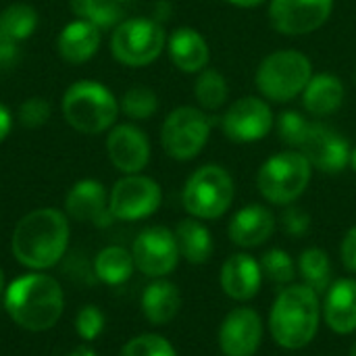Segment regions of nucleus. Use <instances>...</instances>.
<instances>
[{
	"mask_svg": "<svg viewBox=\"0 0 356 356\" xmlns=\"http://www.w3.org/2000/svg\"><path fill=\"white\" fill-rule=\"evenodd\" d=\"M340 259L348 273L356 275V225H353L340 242Z\"/></svg>",
	"mask_w": 356,
	"mask_h": 356,
	"instance_id": "38",
	"label": "nucleus"
},
{
	"mask_svg": "<svg viewBox=\"0 0 356 356\" xmlns=\"http://www.w3.org/2000/svg\"><path fill=\"white\" fill-rule=\"evenodd\" d=\"M273 111L261 96H244L227 106L221 129L236 144H252L267 138L273 129Z\"/></svg>",
	"mask_w": 356,
	"mask_h": 356,
	"instance_id": "11",
	"label": "nucleus"
},
{
	"mask_svg": "<svg viewBox=\"0 0 356 356\" xmlns=\"http://www.w3.org/2000/svg\"><path fill=\"white\" fill-rule=\"evenodd\" d=\"M300 152L309 159L313 169L327 173V175H336L350 167L353 146L332 125L313 123L309 138H307L305 146L300 148Z\"/></svg>",
	"mask_w": 356,
	"mask_h": 356,
	"instance_id": "15",
	"label": "nucleus"
},
{
	"mask_svg": "<svg viewBox=\"0 0 356 356\" xmlns=\"http://www.w3.org/2000/svg\"><path fill=\"white\" fill-rule=\"evenodd\" d=\"M334 13V0H271V25L284 35H309Z\"/></svg>",
	"mask_w": 356,
	"mask_h": 356,
	"instance_id": "13",
	"label": "nucleus"
},
{
	"mask_svg": "<svg viewBox=\"0 0 356 356\" xmlns=\"http://www.w3.org/2000/svg\"><path fill=\"white\" fill-rule=\"evenodd\" d=\"M129 4L131 0H71V10L98 29H111L127 19Z\"/></svg>",
	"mask_w": 356,
	"mask_h": 356,
	"instance_id": "26",
	"label": "nucleus"
},
{
	"mask_svg": "<svg viewBox=\"0 0 356 356\" xmlns=\"http://www.w3.org/2000/svg\"><path fill=\"white\" fill-rule=\"evenodd\" d=\"M282 227L288 236L302 238L311 229V215L296 204H288L282 213Z\"/></svg>",
	"mask_w": 356,
	"mask_h": 356,
	"instance_id": "37",
	"label": "nucleus"
},
{
	"mask_svg": "<svg viewBox=\"0 0 356 356\" xmlns=\"http://www.w3.org/2000/svg\"><path fill=\"white\" fill-rule=\"evenodd\" d=\"M8 317L27 332H46L54 327L65 309L60 284L42 271L17 277L4 292Z\"/></svg>",
	"mask_w": 356,
	"mask_h": 356,
	"instance_id": "3",
	"label": "nucleus"
},
{
	"mask_svg": "<svg viewBox=\"0 0 356 356\" xmlns=\"http://www.w3.org/2000/svg\"><path fill=\"white\" fill-rule=\"evenodd\" d=\"M102 330H104V315L98 307L86 305L83 309H79L75 317V332L81 340L92 342L102 334Z\"/></svg>",
	"mask_w": 356,
	"mask_h": 356,
	"instance_id": "35",
	"label": "nucleus"
},
{
	"mask_svg": "<svg viewBox=\"0 0 356 356\" xmlns=\"http://www.w3.org/2000/svg\"><path fill=\"white\" fill-rule=\"evenodd\" d=\"M69 356H98L90 346H77Z\"/></svg>",
	"mask_w": 356,
	"mask_h": 356,
	"instance_id": "42",
	"label": "nucleus"
},
{
	"mask_svg": "<svg viewBox=\"0 0 356 356\" xmlns=\"http://www.w3.org/2000/svg\"><path fill=\"white\" fill-rule=\"evenodd\" d=\"M298 275L302 280L305 286L313 288L319 296L327 292V288L332 286V275H334V267H332V259L325 250L313 246L300 252L298 263H296Z\"/></svg>",
	"mask_w": 356,
	"mask_h": 356,
	"instance_id": "27",
	"label": "nucleus"
},
{
	"mask_svg": "<svg viewBox=\"0 0 356 356\" xmlns=\"http://www.w3.org/2000/svg\"><path fill=\"white\" fill-rule=\"evenodd\" d=\"M275 232V217L265 204H246L234 213L227 236L240 248H259Z\"/></svg>",
	"mask_w": 356,
	"mask_h": 356,
	"instance_id": "19",
	"label": "nucleus"
},
{
	"mask_svg": "<svg viewBox=\"0 0 356 356\" xmlns=\"http://www.w3.org/2000/svg\"><path fill=\"white\" fill-rule=\"evenodd\" d=\"M227 2L234 4V6H240V8H254V6H261L267 0H227Z\"/></svg>",
	"mask_w": 356,
	"mask_h": 356,
	"instance_id": "41",
	"label": "nucleus"
},
{
	"mask_svg": "<svg viewBox=\"0 0 356 356\" xmlns=\"http://www.w3.org/2000/svg\"><path fill=\"white\" fill-rule=\"evenodd\" d=\"M119 356H177L173 344L159 334H142L131 338Z\"/></svg>",
	"mask_w": 356,
	"mask_h": 356,
	"instance_id": "34",
	"label": "nucleus"
},
{
	"mask_svg": "<svg viewBox=\"0 0 356 356\" xmlns=\"http://www.w3.org/2000/svg\"><path fill=\"white\" fill-rule=\"evenodd\" d=\"M65 211L75 221H88L100 227H106L113 221L106 190L96 179L77 181L65 198Z\"/></svg>",
	"mask_w": 356,
	"mask_h": 356,
	"instance_id": "18",
	"label": "nucleus"
},
{
	"mask_svg": "<svg viewBox=\"0 0 356 356\" xmlns=\"http://www.w3.org/2000/svg\"><path fill=\"white\" fill-rule=\"evenodd\" d=\"M10 127H13V117H10V111L0 104V142L10 134Z\"/></svg>",
	"mask_w": 356,
	"mask_h": 356,
	"instance_id": "40",
	"label": "nucleus"
},
{
	"mask_svg": "<svg viewBox=\"0 0 356 356\" xmlns=\"http://www.w3.org/2000/svg\"><path fill=\"white\" fill-rule=\"evenodd\" d=\"M350 167L353 171H356V148H353V154H350Z\"/></svg>",
	"mask_w": 356,
	"mask_h": 356,
	"instance_id": "43",
	"label": "nucleus"
},
{
	"mask_svg": "<svg viewBox=\"0 0 356 356\" xmlns=\"http://www.w3.org/2000/svg\"><path fill=\"white\" fill-rule=\"evenodd\" d=\"M194 96L202 111H219L225 106L229 98V86L225 75H221L217 69H202L194 83Z\"/></svg>",
	"mask_w": 356,
	"mask_h": 356,
	"instance_id": "29",
	"label": "nucleus"
},
{
	"mask_svg": "<svg viewBox=\"0 0 356 356\" xmlns=\"http://www.w3.org/2000/svg\"><path fill=\"white\" fill-rule=\"evenodd\" d=\"M348 356H356V342L350 346V350H348Z\"/></svg>",
	"mask_w": 356,
	"mask_h": 356,
	"instance_id": "45",
	"label": "nucleus"
},
{
	"mask_svg": "<svg viewBox=\"0 0 356 356\" xmlns=\"http://www.w3.org/2000/svg\"><path fill=\"white\" fill-rule=\"evenodd\" d=\"M106 154L115 169H119L121 173H142L150 161V140L140 127L131 123H121L108 129Z\"/></svg>",
	"mask_w": 356,
	"mask_h": 356,
	"instance_id": "16",
	"label": "nucleus"
},
{
	"mask_svg": "<svg viewBox=\"0 0 356 356\" xmlns=\"http://www.w3.org/2000/svg\"><path fill=\"white\" fill-rule=\"evenodd\" d=\"M119 108H121L129 119L146 121V119H150V117L159 111V96H156L150 88L136 86V88H129V90L123 94Z\"/></svg>",
	"mask_w": 356,
	"mask_h": 356,
	"instance_id": "32",
	"label": "nucleus"
},
{
	"mask_svg": "<svg viewBox=\"0 0 356 356\" xmlns=\"http://www.w3.org/2000/svg\"><path fill=\"white\" fill-rule=\"evenodd\" d=\"M131 257L136 269L148 277H165L175 271L181 254L177 248L175 234L165 225H152L138 234L134 240Z\"/></svg>",
	"mask_w": 356,
	"mask_h": 356,
	"instance_id": "12",
	"label": "nucleus"
},
{
	"mask_svg": "<svg viewBox=\"0 0 356 356\" xmlns=\"http://www.w3.org/2000/svg\"><path fill=\"white\" fill-rule=\"evenodd\" d=\"M100 46V29L88 21L75 19L63 27L56 40V50L63 60L79 65L90 60Z\"/></svg>",
	"mask_w": 356,
	"mask_h": 356,
	"instance_id": "23",
	"label": "nucleus"
},
{
	"mask_svg": "<svg viewBox=\"0 0 356 356\" xmlns=\"http://www.w3.org/2000/svg\"><path fill=\"white\" fill-rule=\"evenodd\" d=\"M259 263H261L263 277L269 280L271 284H277V286H290L296 280V275H298L294 259L286 250H282V248L267 250L259 259Z\"/></svg>",
	"mask_w": 356,
	"mask_h": 356,
	"instance_id": "31",
	"label": "nucleus"
},
{
	"mask_svg": "<svg viewBox=\"0 0 356 356\" xmlns=\"http://www.w3.org/2000/svg\"><path fill=\"white\" fill-rule=\"evenodd\" d=\"M211 138V119L202 108L177 106L161 127L163 150L175 161L196 159Z\"/></svg>",
	"mask_w": 356,
	"mask_h": 356,
	"instance_id": "9",
	"label": "nucleus"
},
{
	"mask_svg": "<svg viewBox=\"0 0 356 356\" xmlns=\"http://www.w3.org/2000/svg\"><path fill=\"white\" fill-rule=\"evenodd\" d=\"M173 234H175L181 259H186L190 265H204L211 261L215 242H213L209 227L200 219L190 217V219L179 221Z\"/></svg>",
	"mask_w": 356,
	"mask_h": 356,
	"instance_id": "25",
	"label": "nucleus"
},
{
	"mask_svg": "<svg viewBox=\"0 0 356 356\" xmlns=\"http://www.w3.org/2000/svg\"><path fill=\"white\" fill-rule=\"evenodd\" d=\"M313 77L311 58L292 48L275 50L267 54L254 73V83L267 102L284 104L298 98Z\"/></svg>",
	"mask_w": 356,
	"mask_h": 356,
	"instance_id": "5",
	"label": "nucleus"
},
{
	"mask_svg": "<svg viewBox=\"0 0 356 356\" xmlns=\"http://www.w3.org/2000/svg\"><path fill=\"white\" fill-rule=\"evenodd\" d=\"M311 177L313 165L300 150H282L261 165L257 190L267 202L288 207L307 192Z\"/></svg>",
	"mask_w": 356,
	"mask_h": 356,
	"instance_id": "6",
	"label": "nucleus"
},
{
	"mask_svg": "<svg viewBox=\"0 0 356 356\" xmlns=\"http://www.w3.org/2000/svg\"><path fill=\"white\" fill-rule=\"evenodd\" d=\"M136 269L134 257L123 246H106L98 252L94 261V271L100 282L106 286H121L125 284Z\"/></svg>",
	"mask_w": 356,
	"mask_h": 356,
	"instance_id": "28",
	"label": "nucleus"
},
{
	"mask_svg": "<svg viewBox=\"0 0 356 356\" xmlns=\"http://www.w3.org/2000/svg\"><path fill=\"white\" fill-rule=\"evenodd\" d=\"M167 46V33L156 19L127 17L111 35V52L125 67L154 63Z\"/></svg>",
	"mask_w": 356,
	"mask_h": 356,
	"instance_id": "8",
	"label": "nucleus"
},
{
	"mask_svg": "<svg viewBox=\"0 0 356 356\" xmlns=\"http://www.w3.org/2000/svg\"><path fill=\"white\" fill-rule=\"evenodd\" d=\"M323 321L338 336H350L356 332V280L342 277L332 282L325 292Z\"/></svg>",
	"mask_w": 356,
	"mask_h": 356,
	"instance_id": "20",
	"label": "nucleus"
},
{
	"mask_svg": "<svg viewBox=\"0 0 356 356\" xmlns=\"http://www.w3.org/2000/svg\"><path fill=\"white\" fill-rule=\"evenodd\" d=\"M353 79H355V83H356V71H355V73H353Z\"/></svg>",
	"mask_w": 356,
	"mask_h": 356,
	"instance_id": "46",
	"label": "nucleus"
},
{
	"mask_svg": "<svg viewBox=\"0 0 356 356\" xmlns=\"http://www.w3.org/2000/svg\"><path fill=\"white\" fill-rule=\"evenodd\" d=\"M163 190L146 175L134 173L121 177L108 194V211L119 221H140L161 209Z\"/></svg>",
	"mask_w": 356,
	"mask_h": 356,
	"instance_id": "10",
	"label": "nucleus"
},
{
	"mask_svg": "<svg viewBox=\"0 0 356 356\" xmlns=\"http://www.w3.org/2000/svg\"><path fill=\"white\" fill-rule=\"evenodd\" d=\"M38 27V13L33 6L25 2H15L8 4L0 13V33L13 42H23L27 40Z\"/></svg>",
	"mask_w": 356,
	"mask_h": 356,
	"instance_id": "30",
	"label": "nucleus"
},
{
	"mask_svg": "<svg viewBox=\"0 0 356 356\" xmlns=\"http://www.w3.org/2000/svg\"><path fill=\"white\" fill-rule=\"evenodd\" d=\"M223 356H254L263 344V319L252 307L232 309L217 334Z\"/></svg>",
	"mask_w": 356,
	"mask_h": 356,
	"instance_id": "14",
	"label": "nucleus"
},
{
	"mask_svg": "<svg viewBox=\"0 0 356 356\" xmlns=\"http://www.w3.org/2000/svg\"><path fill=\"white\" fill-rule=\"evenodd\" d=\"M19 42H13L0 33V71H6L19 63Z\"/></svg>",
	"mask_w": 356,
	"mask_h": 356,
	"instance_id": "39",
	"label": "nucleus"
},
{
	"mask_svg": "<svg viewBox=\"0 0 356 356\" xmlns=\"http://www.w3.org/2000/svg\"><path fill=\"white\" fill-rule=\"evenodd\" d=\"M2 292H4V273L0 269V296H2Z\"/></svg>",
	"mask_w": 356,
	"mask_h": 356,
	"instance_id": "44",
	"label": "nucleus"
},
{
	"mask_svg": "<svg viewBox=\"0 0 356 356\" xmlns=\"http://www.w3.org/2000/svg\"><path fill=\"white\" fill-rule=\"evenodd\" d=\"M236 196V184L221 165H202L186 181L181 192L184 209L190 217L200 221H215L223 217Z\"/></svg>",
	"mask_w": 356,
	"mask_h": 356,
	"instance_id": "7",
	"label": "nucleus"
},
{
	"mask_svg": "<svg viewBox=\"0 0 356 356\" xmlns=\"http://www.w3.org/2000/svg\"><path fill=\"white\" fill-rule=\"evenodd\" d=\"M261 263L248 252H236L225 259L219 273V284L225 296L238 302L252 300L263 286Z\"/></svg>",
	"mask_w": 356,
	"mask_h": 356,
	"instance_id": "17",
	"label": "nucleus"
},
{
	"mask_svg": "<svg viewBox=\"0 0 356 356\" xmlns=\"http://www.w3.org/2000/svg\"><path fill=\"white\" fill-rule=\"evenodd\" d=\"M321 317V296L313 288L305 284L284 286L269 313L271 338L284 350H302L315 340Z\"/></svg>",
	"mask_w": 356,
	"mask_h": 356,
	"instance_id": "2",
	"label": "nucleus"
},
{
	"mask_svg": "<svg viewBox=\"0 0 356 356\" xmlns=\"http://www.w3.org/2000/svg\"><path fill=\"white\" fill-rule=\"evenodd\" d=\"M63 117L79 134L96 136L108 131L119 115V100L115 94L94 79H79L63 94Z\"/></svg>",
	"mask_w": 356,
	"mask_h": 356,
	"instance_id": "4",
	"label": "nucleus"
},
{
	"mask_svg": "<svg viewBox=\"0 0 356 356\" xmlns=\"http://www.w3.org/2000/svg\"><path fill=\"white\" fill-rule=\"evenodd\" d=\"M302 106L313 117H330L338 113L344 104L346 90L340 77L332 73H317L307 83L305 92L300 94Z\"/></svg>",
	"mask_w": 356,
	"mask_h": 356,
	"instance_id": "22",
	"label": "nucleus"
},
{
	"mask_svg": "<svg viewBox=\"0 0 356 356\" xmlns=\"http://www.w3.org/2000/svg\"><path fill=\"white\" fill-rule=\"evenodd\" d=\"M69 223L56 209H38L27 213L15 227L10 250L15 259L33 271L54 267L67 252Z\"/></svg>",
	"mask_w": 356,
	"mask_h": 356,
	"instance_id": "1",
	"label": "nucleus"
},
{
	"mask_svg": "<svg viewBox=\"0 0 356 356\" xmlns=\"http://www.w3.org/2000/svg\"><path fill=\"white\" fill-rule=\"evenodd\" d=\"M167 52L181 73H200L211 60L209 42L194 27H177L167 38Z\"/></svg>",
	"mask_w": 356,
	"mask_h": 356,
	"instance_id": "21",
	"label": "nucleus"
},
{
	"mask_svg": "<svg viewBox=\"0 0 356 356\" xmlns=\"http://www.w3.org/2000/svg\"><path fill=\"white\" fill-rule=\"evenodd\" d=\"M313 121H309L300 111H284L277 117V134L280 140L292 148V150H300L309 138Z\"/></svg>",
	"mask_w": 356,
	"mask_h": 356,
	"instance_id": "33",
	"label": "nucleus"
},
{
	"mask_svg": "<svg viewBox=\"0 0 356 356\" xmlns=\"http://www.w3.org/2000/svg\"><path fill=\"white\" fill-rule=\"evenodd\" d=\"M181 309V292L167 280H156L142 294V313L152 325L171 323Z\"/></svg>",
	"mask_w": 356,
	"mask_h": 356,
	"instance_id": "24",
	"label": "nucleus"
},
{
	"mask_svg": "<svg viewBox=\"0 0 356 356\" xmlns=\"http://www.w3.org/2000/svg\"><path fill=\"white\" fill-rule=\"evenodd\" d=\"M50 102L46 98L33 96L27 98L21 106H19V121L23 127H42L48 119H50Z\"/></svg>",
	"mask_w": 356,
	"mask_h": 356,
	"instance_id": "36",
	"label": "nucleus"
}]
</instances>
